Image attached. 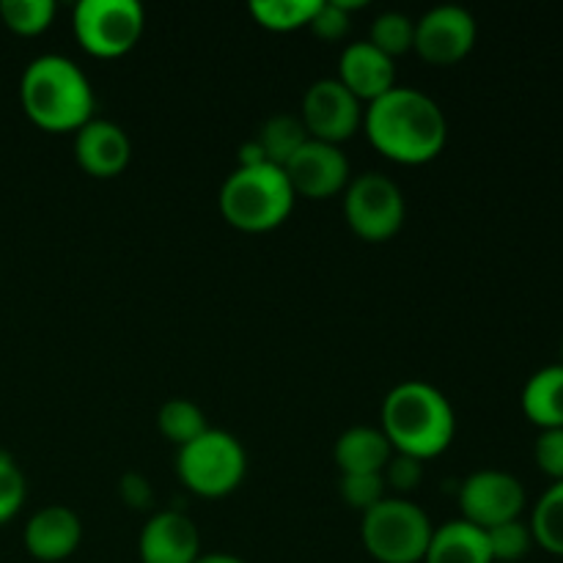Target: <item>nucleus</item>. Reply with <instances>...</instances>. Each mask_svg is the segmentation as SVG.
Instances as JSON below:
<instances>
[{
    "label": "nucleus",
    "mask_w": 563,
    "mask_h": 563,
    "mask_svg": "<svg viewBox=\"0 0 563 563\" xmlns=\"http://www.w3.org/2000/svg\"><path fill=\"white\" fill-rule=\"evenodd\" d=\"M295 190L278 165L236 168L220 187V212L225 223L247 234H264L289 220L295 209Z\"/></svg>",
    "instance_id": "20e7f679"
},
{
    "label": "nucleus",
    "mask_w": 563,
    "mask_h": 563,
    "mask_svg": "<svg viewBox=\"0 0 563 563\" xmlns=\"http://www.w3.org/2000/svg\"><path fill=\"white\" fill-rule=\"evenodd\" d=\"M196 563H245V561L229 553H212V555H201Z\"/></svg>",
    "instance_id": "72a5a7b5"
},
{
    "label": "nucleus",
    "mask_w": 563,
    "mask_h": 563,
    "mask_svg": "<svg viewBox=\"0 0 563 563\" xmlns=\"http://www.w3.org/2000/svg\"><path fill=\"white\" fill-rule=\"evenodd\" d=\"M533 544L548 550L550 555L563 559V482H555L548 493L539 498L531 520Z\"/></svg>",
    "instance_id": "5701e85b"
},
{
    "label": "nucleus",
    "mask_w": 563,
    "mask_h": 563,
    "mask_svg": "<svg viewBox=\"0 0 563 563\" xmlns=\"http://www.w3.org/2000/svg\"><path fill=\"white\" fill-rule=\"evenodd\" d=\"M130 135L115 121L91 119L75 132V159L93 179H113L130 165Z\"/></svg>",
    "instance_id": "4468645a"
},
{
    "label": "nucleus",
    "mask_w": 563,
    "mask_h": 563,
    "mask_svg": "<svg viewBox=\"0 0 563 563\" xmlns=\"http://www.w3.org/2000/svg\"><path fill=\"white\" fill-rule=\"evenodd\" d=\"M522 412L542 429H563V366L533 374L522 388Z\"/></svg>",
    "instance_id": "6ab92c4d"
},
{
    "label": "nucleus",
    "mask_w": 563,
    "mask_h": 563,
    "mask_svg": "<svg viewBox=\"0 0 563 563\" xmlns=\"http://www.w3.org/2000/svg\"><path fill=\"white\" fill-rule=\"evenodd\" d=\"M119 495L130 509L143 511L154 504V493H152V484H148L146 476L141 473H124L119 482Z\"/></svg>",
    "instance_id": "2f4dec72"
},
{
    "label": "nucleus",
    "mask_w": 563,
    "mask_h": 563,
    "mask_svg": "<svg viewBox=\"0 0 563 563\" xmlns=\"http://www.w3.org/2000/svg\"><path fill=\"white\" fill-rule=\"evenodd\" d=\"M80 47L93 58H121L143 36L146 14L137 0H80L71 14Z\"/></svg>",
    "instance_id": "0eeeda50"
},
{
    "label": "nucleus",
    "mask_w": 563,
    "mask_h": 563,
    "mask_svg": "<svg viewBox=\"0 0 563 563\" xmlns=\"http://www.w3.org/2000/svg\"><path fill=\"white\" fill-rule=\"evenodd\" d=\"M363 130L383 157L401 165L432 163L449 141L443 110L418 88L396 86L368 104Z\"/></svg>",
    "instance_id": "f257e3e1"
},
{
    "label": "nucleus",
    "mask_w": 563,
    "mask_h": 563,
    "mask_svg": "<svg viewBox=\"0 0 563 563\" xmlns=\"http://www.w3.org/2000/svg\"><path fill=\"white\" fill-rule=\"evenodd\" d=\"M363 102L352 91H346L335 77L311 82L302 97L300 121L313 141L341 146L363 126Z\"/></svg>",
    "instance_id": "1a4fd4ad"
},
{
    "label": "nucleus",
    "mask_w": 563,
    "mask_h": 563,
    "mask_svg": "<svg viewBox=\"0 0 563 563\" xmlns=\"http://www.w3.org/2000/svg\"><path fill=\"white\" fill-rule=\"evenodd\" d=\"M137 553L141 563H196L201 559L198 526L181 511H157L143 526Z\"/></svg>",
    "instance_id": "ddd939ff"
},
{
    "label": "nucleus",
    "mask_w": 563,
    "mask_h": 563,
    "mask_svg": "<svg viewBox=\"0 0 563 563\" xmlns=\"http://www.w3.org/2000/svg\"><path fill=\"white\" fill-rule=\"evenodd\" d=\"M533 456L544 476L563 482V429H542L533 445Z\"/></svg>",
    "instance_id": "7c9ffc66"
},
{
    "label": "nucleus",
    "mask_w": 563,
    "mask_h": 563,
    "mask_svg": "<svg viewBox=\"0 0 563 563\" xmlns=\"http://www.w3.org/2000/svg\"><path fill=\"white\" fill-rule=\"evenodd\" d=\"M383 434L396 454L427 462L440 456L456 434V416L443 390L429 383H401L383 401Z\"/></svg>",
    "instance_id": "f03ea898"
},
{
    "label": "nucleus",
    "mask_w": 563,
    "mask_h": 563,
    "mask_svg": "<svg viewBox=\"0 0 563 563\" xmlns=\"http://www.w3.org/2000/svg\"><path fill=\"white\" fill-rule=\"evenodd\" d=\"M335 465L344 473H383L394 456V445L374 427H352L335 440Z\"/></svg>",
    "instance_id": "a211bd4d"
},
{
    "label": "nucleus",
    "mask_w": 563,
    "mask_h": 563,
    "mask_svg": "<svg viewBox=\"0 0 563 563\" xmlns=\"http://www.w3.org/2000/svg\"><path fill=\"white\" fill-rule=\"evenodd\" d=\"M385 489L388 487L383 482V473H344L339 482L341 500L361 515H366L379 500L388 498Z\"/></svg>",
    "instance_id": "bb28decb"
},
{
    "label": "nucleus",
    "mask_w": 563,
    "mask_h": 563,
    "mask_svg": "<svg viewBox=\"0 0 563 563\" xmlns=\"http://www.w3.org/2000/svg\"><path fill=\"white\" fill-rule=\"evenodd\" d=\"M363 9V3H346V0H328V3H319L317 14L311 20L313 36L322 38V42H339L350 31V11Z\"/></svg>",
    "instance_id": "c85d7f7f"
},
{
    "label": "nucleus",
    "mask_w": 563,
    "mask_h": 563,
    "mask_svg": "<svg viewBox=\"0 0 563 563\" xmlns=\"http://www.w3.org/2000/svg\"><path fill=\"white\" fill-rule=\"evenodd\" d=\"M258 146H262L264 157H267L269 165H278L284 168L308 141V130L302 126L300 115H289V113H278L273 119L264 121L262 132L256 135Z\"/></svg>",
    "instance_id": "aec40b11"
},
{
    "label": "nucleus",
    "mask_w": 563,
    "mask_h": 563,
    "mask_svg": "<svg viewBox=\"0 0 563 563\" xmlns=\"http://www.w3.org/2000/svg\"><path fill=\"white\" fill-rule=\"evenodd\" d=\"M405 196L385 174H361L344 190V218L366 242H388L405 225Z\"/></svg>",
    "instance_id": "6e6552de"
},
{
    "label": "nucleus",
    "mask_w": 563,
    "mask_h": 563,
    "mask_svg": "<svg viewBox=\"0 0 563 563\" xmlns=\"http://www.w3.org/2000/svg\"><path fill=\"white\" fill-rule=\"evenodd\" d=\"M335 80L355 93L361 102H377L379 97L396 88V66L394 58L379 53L368 42L346 44L339 58V77Z\"/></svg>",
    "instance_id": "dca6fc26"
},
{
    "label": "nucleus",
    "mask_w": 563,
    "mask_h": 563,
    "mask_svg": "<svg viewBox=\"0 0 563 563\" xmlns=\"http://www.w3.org/2000/svg\"><path fill=\"white\" fill-rule=\"evenodd\" d=\"M434 528L427 511L407 498H385L361 520L366 553L379 563H423Z\"/></svg>",
    "instance_id": "39448f33"
},
{
    "label": "nucleus",
    "mask_w": 563,
    "mask_h": 563,
    "mask_svg": "<svg viewBox=\"0 0 563 563\" xmlns=\"http://www.w3.org/2000/svg\"><path fill=\"white\" fill-rule=\"evenodd\" d=\"M322 0H253L251 14L262 27L275 33H289L311 25Z\"/></svg>",
    "instance_id": "412c9836"
},
{
    "label": "nucleus",
    "mask_w": 563,
    "mask_h": 563,
    "mask_svg": "<svg viewBox=\"0 0 563 563\" xmlns=\"http://www.w3.org/2000/svg\"><path fill=\"white\" fill-rule=\"evenodd\" d=\"M412 42H416V22L405 11H383L372 22L368 44H374L388 58H399V55L410 53Z\"/></svg>",
    "instance_id": "b1692460"
},
{
    "label": "nucleus",
    "mask_w": 563,
    "mask_h": 563,
    "mask_svg": "<svg viewBox=\"0 0 563 563\" xmlns=\"http://www.w3.org/2000/svg\"><path fill=\"white\" fill-rule=\"evenodd\" d=\"M383 482L385 487H390L399 495L412 493V489L421 487L423 482V462L416 460V456L396 454L394 451V456H390V462L383 471Z\"/></svg>",
    "instance_id": "c756f323"
},
{
    "label": "nucleus",
    "mask_w": 563,
    "mask_h": 563,
    "mask_svg": "<svg viewBox=\"0 0 563 563\" xmlns=\"http://www.w3.org/2000/svg\"><path fill=\"white\" fill-rule=\"evenodd\" d=\"M27 495L25 473L9 451H0V526L22 509Z\"/></svg>",
    "instance_id": "cd10ccee"
},
{
    "label": "nucleus",
    "mask_w": 563,
    "mask_h": 563,
    "mask_svg": "<svg viewBox=\"0 0 563 563\" xmlns=\"http://www.w3.org/2000/svg\"><path fill=\"white\" fill-rule=\"evenodd\" d=\"M22 539L33 559L58 563L75 555V550L80 548L82 522L69 506H44L27 520Z\"/></svg>",
    "instance_id": "2eb2a0df"
},
{
    "label": "nucleus",
    "mask_w": 563,
    "mask_h": 563,
    "mask_svg": "<svg viewBox=\"0 0 563 563\" xmlns=\"http://www.w3.org/2000/svg\"><path fill=\"white\" fill-rule=\"evenodd\" d=\"M462 520L473 522L482 531L520 520L526 509V489L511 473L478 471L462 482L460 487Z\"/></svg>",
    "instance_id": "9d476101"
},
{
    "label": "nucleus",
    "mask_w": 563,
    "mask_h": 563,
    "mask_svg": "<svg viewBox=\"0 0 563 563\" xmlns=\"http://www.w3.org/2000/svg\"><path fill=\"white\" fill-rule=\"evenodd\" d=\"M20 102L47 132H77L93 119V88L86 71L64 55H38L25 66Z\"/></svg>",
    "instance_id": "7ed1b4c3"
},
{
    "label": "nucleus",
    "mask_w": 563,
    "mask_h": 563,
    "mask_svg": "<svg viewBox=\"0 0 563 563\" xmlns=\"http://www.w3.org/2000/svg\"><path fill=\"white\" fill-rule=\"evenodd\" d=\"M489 539V550H493V561L495 563H517L526 559L531 553V544H533V533L531 526L520 520H511L504 522V526L493 528L487 531Z\"/></svg>",
    "instance_id": "a878e982"
},
{
    "label": "nucleus",
    "mask_w": 563,
    "mask_h": 563,
    "mask_svg": "<svg viewBox=\"0 0 563 563\" xmlns=\"http://www.w3.org/2000/svg\"><path fill=\"white\" fill-rule=\"evenodd\" d=\"M284 174L295 196L322 201V198H333L346 190V185H350V159L341 152V146L311 137L284 165Z\"/></svg>",
    "instance_id": "f8f14e48"
},
{
    "label": "nucleus",
    "mask_w": 563,
    "mask_h": 563,
    "mask_svg": "<svg viewBox=\"0 0 563 563\" xmlns=\"http://www.w3.org/2000/svg\"><path fill=\"white\" fill-rule=\"evenodd\" d=\"M157 429L168 443L174 445H187L196 438H201L207 432V418L198 405H192L190 399H170L159 407L157 412Z\"/></svg>",
    "instance_id": "4be33fe9"
},
{
    "label": "nucleus",
    "mask_w": 563,
    "mask_h": 563,
    "mask_svg": "<svg viewBox=\"0 0 563 563\" xmlns=\"http://www.w3.org/2000/svg\"><path fill=\"white\" fill-rule=\"evenodd\" d=\"M0 20L20 36L44 33L55 20L53 0H0Z\"/></svg>",
    "instance_id": "393cba45"
},
{
    "label": "nucleus",
    "mask_w": 563,
    "mask_h": 563,
    "mask_svg": "<svg viewBox=\"0 0 563 563\" xmlns=\"http://www.w3.org/2000/svg\"><path fill=\"white\" fill-rule=\"evenodd\" d=\"M561 366H563V341H561Z\"/></svg>",
    "instance_id": "f704fd0d"
},
{
    "label": "nucleus",
    "mask_w": 563,
    "mask_h": 563,
    "mask_svg": "<svg viewBox=\"0 0 563 563\" xmlns=\"http://www.w3.org/2000/svg\"><path fill=\"white\" fill-rule=\"evenodd\" d=\"M423 563H495L487 531L467 520H451L434 528Z\"/></svg>",
    "instance_id": "f3484780"
},
{
    "label": "nucleus",
    "mask_w": 563,
    "mask_h": 563,
    "mask_svg": "<svg viewBox=\"0 0 563 563\" xmlns=\"http://www.w3.org/2000/svg\"><path fill=\"white\" fill-rule=\"evenodd\" d=\"M478 25L473 14L462 5L443 3L429 9L416 22V42L412 49L432 66L460 64L476 47Z\"/></svg>",
    "instance_id": "9b49d317"
},
{
    "label": "nucleus",
    "mask_w": 563,
    "mask_h": 563,
    "mask_svg": "<svg viewBox=\"0 0 563 563\" xmlns=\"http://www.w3.org/2000/svg\"><path fill=\"white\" fill-rule=\"evenodd\" d=\"M267 163V157H264L262 146H258V141L253 137V141L242 143L240 146V168H256V165H264Z\"/></svg>",
    "instance_id": "473e14b6"
},
{
    "label": "nucleus",
    "mask_w": 563,
    "mask_h": 563,
    "mask_svg": "<svg viewBox=\"0 0 563 563\" xmlns=\"http://www.w3.org/2000/svg\"><path fill=\"white\" fill-rule=\"evenodd\" d=\"M247 456L240 440L223 429H207L201 438L181 445L176 473L190 493L201 498H225L242 484Z\"/></svg>",
    "instance_id": "423d86ee"
}]
</instances>
